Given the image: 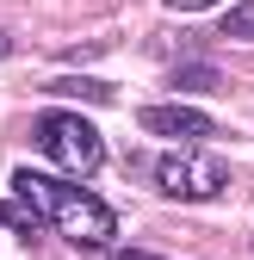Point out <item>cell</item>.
<instances>
[{
  "mask_svg": "<svg viewBox=\"0 0 254 260\" xmlns=\"http://www.w3.org/2000/svg\"><path fill=\"white\" fill-rule=\"evenodd\" d=\"M13 199L38 205V211L56 223V236L75 242V248H106V242L118 236L112 205L93 199L81 180H56V174H38V168H19V174H13Z\"/></svg>",
  "mask_w": 254,
  "mask_h": 260,
  "instance_id": "6da1fadb",
  "label": "cell"
},
{
  "mask_svg": "<svg viewBox=\"0 0 254 260\" xmlns=\"http://www.w3.org/2000/svg\"><path fill=\"white\" fill-rule=\"evenodd\" d=\"M38 149H44L69 180H93V174L106 168V137H100L87 118H75V112H44V118H38Z\"/></svg>",
  "mask_w": 254,
  "mask_h": 260,
  "instance_id": "7a4b0ae2",
  "label": "cell"
},
{
  "mask_svg": "<svg viewBox=\"0 0 254 260\" xmlns=\"http://www.w3.org/2000/svg\"><path fill=\"white\" fill-rule=\"evenodd\" d=\"M155 186H162L168 199L205 205V199H217V192L230 186V161H217L205 149H168L162 161H155Z\"/></svg>",
  "mask_w": 254,
  "mask_h": 260,
  "instance_id": "3957f363",
  "label": "cell"
},
{
  "mask_svg": "<svg viewBox=\"0 0 254 260\" xmlns=\"http://www.w3.org/2000/svg\"><path fill=\"white\" fill-rule=\"evenodd\" d=\"M137 124L149 130V137H174V143H199V137L217 130V118L199 112V106H143Z\"/></svg>",
  "mask_w": 254,
  "mask_h": 260,
  "instance_id": "277c9868",
  "label": "cell"
},
{
  "mask_svg": "<svg viewBox=\"0 0 254 260\" xmlns=\"http://www.w3.org/2000/svg\"><path fill=\"white\" fill-rule=\"evenodd\" d=\"M0 223H7L19 242H31V248L44 242V211H38V205H25V199H7V205H0Z\"/></svg>",
  "mask_w": 254,
  "mask_h": 260,
  "instance_id": "5b68a950",
  "label": "cell"
},
{
  "mask_svg": "<svg viewBox=\"0 0 254 260\" xmlns=\"http://www.w3.org/2000/svg\"><path fill=\"white\" fill-rule=\"evenodd\" d=\"M50 93H56V100H87V106H112L118 100L106 81H50Z\"/></svg>",
  "mask_w": 254,
  "mask_h": 260,
  "instance_id": "8992f818",
  "label": "cell"
},
{
  "mask_svg": "<svg viewBox=\"0 0 254 260\" xmlns=\"http://www.w3.org/2000/svg\"><path fill=\"white\" fill-rule=\"evenodd\" d=\"M224 38H242V44H254V0H236V7L224 13Z\"/></svg>",
  "mask_w": 254,
  "mask_h": 260,
  "instance_id": "52a82bcc",
  "label": "cell"
},
{
  "mask_svg": "<svg viewBox=\"0 0 254 260\" xmlns=\"http://www.w3.org/2000/svg\"><path fill=\"white\" fill-rule=\"evenodd\" d=\"M174 13H211V7H224V0H168Z\"/></svg>",
  "mask_w": 254,
  "mask_h": 260,
  "instance_id": "ba28073f",
  "label": "cell"
},
{
  "mask_svg": "<svg viewBox=\"0 0 254 260\" xmlns=\"http://www.w3.org/2000/svg\"><path fill=\"white\" fill-rule=\"evenodd\" d=\"M112 260H168V254H143V248H118Z\"/></svg>",
  "mask_w": 254,
  "mask_h": 260,
  "instance_id": "9c48e42d",
  "label": "cell"
},
{
  "mask_svg": "<svg viewBox=\"0 0 254 260\" xmlns=\"http://www.w3.org/2000/svg\"><path fill=\"white\" fill-rule=\"evenodd\" d=\"M0 56H7V31H0Z\"/></svg>",
  "mask_w": 254,
  "mask_h": 260,
  "instance_id": "30bf717a",
  "label": "cell"
},
{
  "mask_svg": "<svg viewBox=\"0 0 254 260\" xmlns=\"http://www.w3.org/2000/svg\"><path fill=\"white\" fill-rule=\"evenodd\" d=\"M0 230H7V223H0Z\"/></svg>",
  "mask_w": 254,
  "mask_h": 260,
  "instance_id": "8fae6325",
  "label": "cell"
}]
</instances>
